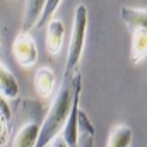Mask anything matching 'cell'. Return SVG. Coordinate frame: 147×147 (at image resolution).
I'll return each mask as SVG.
<instances>
[{"label":"cell","instance_id":"cell-1","mask_svg":"<svg viewBox=\"0 0 147 147\" xmlns=\"http://www.w3.org/2000/svg\"><path fill=\"white\" fill-rule=\"evenodd\" d=\"M72 96H74V77L70 80H65V84L60 87L53 105L46 113L41 127H39V135H38L36 147H50L62 134L70 105H72Z\"/></svg>","mask_w":147,"mask_h":147},{"label":"cell","instance_id":"cell-2","mask_svg":"<svg viewBox=\"0 0 147 147\" xmlns=\"http://www.w3.org/2000/svg\"><path fill=\"white\" fill-rule=\"evenodd\" d=\"M87 7L86 5H77L74 12L72 21V33L69 41V51H67V60H65V69H63V80H70L77 74L82 53H84V45H86V34H87Z\"/></svg>","mask_w":147,"mask_h":147},{"label":"cell","instance_id":"cell-3","mask_svg":"<svg viewBox=\"0 0 147 147\" xmlns=\"http://www.w3.org/2000/svg\"><path fill=\"white\" fill-rule=\"evenodd\" d=\"M80 94H82V79L80 74L74 75V96L70 111L65 121V127L60 134V139L67 147H79V128H80Z\"/></svg>","mask_w":147,"mask_h":147},{"label":"cell","instance_id":"cell-4","mask_svg":"<svg viewBox=\"0 0 147 147\" xmlns=\"http://www.w3.org/2000/svg\"><path fill=\"white\" fill-rule=\"evenodd\" d=\"M12 55L16 58V62L24 67L29 69L38 62V46L36 39L31 36V33L21 31L12 41Z\"/></svg>","mask_w":147,"mask_h":147},{"label":"cell","instance_id":"cell-5","mask_svg":"<svg viewBox=\"0 0 147 147\" xmlns=\"http://www.w3.org/2000/svg\"><path fill=\"white\" fill-rule=\"evenodd\" d=\"M65 39V24L62 19H51L46 24V36H45V46L50 55H58L63 48Z\"/></svg>","mask_w":147,"mask_h":147},{"label":"cell","instance_id":"cell-6","mask_svg":"<svg viewBox=\"0 0 147 147\" xmlns=\"http://www.w3.org/2000/svg\"><path fill=\"white\" fill-rule=\"evenodd\" d=\"M39 127L41 125L34 120L22 123L17 128V132L14 134V137L10 140V147H36Z\"/></svg>","mask_w":147,"mask_h":147},{"label":"cell","instance_id":"cell-7","mask_svg":"<svg viewBox=\"0 0 147 147\" xmlns=\"http://www.w3.org/2000/svg\"><path fill=\"white\" fill-rule=\"evenodd\" d=\"M55 86H57V77H55L53 69H50V67H39L36 70V75H34L36 92L43 99H48V98H51V94L55 91Z\"/></svg>","mask_w":147,"mask_h":147},{"label":"cell","instance_id":"cell-8","mask_svg":"<svg viewBox=\"0 0 147 147\" xmlns=\"http://www.w3.org/2000/svg\"><path fill=\"white\" fill-rule=\"evenodd\" d=\"M19 92H21V87H19V82H17L16 75L10 72L9 67H5L0 62V94L5 99L12 101V99L19 98Z\"/></svg>","mask_w":147,"mask_h":147},{"label":"cell","instance_id":"cell-9","mask_svg":"<svg viewBox=\"0 0 147 147\" xmlns=\"http://www.w3.org/2000/svg\"><path fill=\"white\" fill-rule=\"evenodd\" d=\"M120 16L127 28L130 31L134 29H144L147 33V9H139V7H121Z\"/></svg>","mask_w":147,"mask_h":147},{"label":"cell","instance_id":"cell-10","mask_svg":"<svg viewBox=\"0 0 147 147\" xmlns=\"http://www.w3.org/2000/svg\"><path fill=\"white\" fill-rule=\"evenodd\" d=\"M45 3L46 0H26L24 12H22V31L29 33L33 28H36L41 12L45 9Z\"/></svg>","mask_w":147,"mask_h":147},{"label":"cell","instance_id":"cell-11","mask_svg":"<svg viewBox=\"0 0 147 147\" xmlns=\"http://www.w3.org/2000/svg\"><path fill=\"white\" fill-rule=\"evenodd\" d=\"M132 33V46H130V60L139 65L147 57V33L144 29H134Z\"/></svg>","mask_w":147,"mask_h":147},{"label":"cell","instance_id":"cell-12","mask_svg":"<svg viewBox=\"0 0 147 147\" xmlns=\"http://www.w3.org/2000/svg\"><path fill=\"white\" fill-rule=\"evenodd\" d=\"M134 132L128 125H115L108 135L106 147H132Z\"/></svg>","mask_w":147,"mask_h":147},{"label":"cell","instance_id":"cell-13","mask_svg":"<svg viewBox=\"0 0 147 147\" xmlns=\"http://www.w3.org/2000/svg\"><path fill=\"white\" fill-rule=\"evenodd\" d=\"M60 2H62V0H46V3H45V9H43V12H41V17H39V21H38L36 28H43L45 24H48V22L53 19L55 12L58 10V5H60Z\"/></svg>","mask_w":147,"mask_h":147},{"label":"cell","instance_id":"cell-14","mask_svg":"<svg viewBox=\"0 0 147 147\" xmlns=\"http://www.w3.org/2000/svg\"><path fill=\"white\" fill-rule=\"evenodd\" d=\"M10 121L12 118H9L5 113L0 111V147L7 146L9 137H10Z\"/></svg>","mask_w":147,"mask_h":147},{"label":"cell","instance_id":"cell-15","mask_svg":"<svg viewBox=\"0 0 147 147\" xmlns=\"http://www.w3.org/2000/svg\"><path fill=\"white\" fill-rule=\"evenodd\" d=\"M79 147H94V134L91 132H86L82 140L79 142Z\"/></svg>","mask_w":147,"mask_h":147},{"label":"cell","instance_id":"cell-16","mask_svg":"<svg viewBox=\"0 0 147 147\" xmlns=\"http://www.w3.org/2000/svg\"><path fill=\"white\" fill-rule=\"evenodd\" d=\"M50 147H67V146H65V142H63L62 139H57V140H55Z\"/></svg>","mask_w":147,"mask_h":147},{"label":"cell","instance_id":"cell-17","mask_svg":"<svg viewBox=\"0 0 147 147\" xmlns=\"http://www.w3.org/2000/svg\"><path fill=\"white\" fill-rule=\"evenodd\" d=\"M2 41H3V39H2V36H0V46H2Z\"/></svg>","mask_w":147,"mask_h":147}]
</instances>
